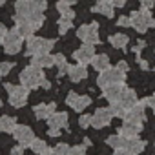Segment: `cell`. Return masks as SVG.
Segmentation results:
<instances>
[{"mask_svg": "<svg viewBox=\"0 0 155 155\" xmlns=\"http://www.w3.org/2000/svg\"><path fill=\"white\" fill-rule=\"evenodd\" d=\"M20 84L26 86V88H29V90L38 88V86H42V88H49L51 86L49 81H46L42 68H38L35 64H31V66H28V68L22 69V73H20Z\"/></svg>", "mask_w": 155, "mask_h": 155, "instance_id": "obj_1", "label": "cell"}, {"mask_svg": "<svg viewBox=\"0 0 155 155\" xmlns=\"http://www.w3.org/2000/svg\"><path fill=\"white\" fill-rule=\"evenodd\" d=\"M131 28L139 33H146L148 28H155V18L150 15V9H140V11H133L131 17Z\"/></svg>", "mask_w": 155, "mask_h": 155, "instance_id": "obj_2", "label": "cell"}, {"mask_svg": "<svg viewBox=\"0 0 155 155\" xmlns=\"http://www.w3.org/2000/svg\"><path fill=\"white\" fill-rule=\"evenodd\" d=\"M124 79H126V73H122L115 66V68H106L104 71H101L97 84H99V88H106L110 84H124Z\"/></svg>", "mask_w": 155, "mask_h": 155, "instance_id": "obj_3", "label": "cell"}, {"mask_svg": "<svg viewBox=\"0 0 155 155\" xmlns=\"http://www.w3.org/2000/svg\"><path fill=\"white\" fill-rule=\"evenodd\" d=\"M55 42L53 40H48V38H42V37H29L28 38V46H26V55L33 57V55H38V53H49L53 49Z\"/></svg>", "mask_w": 155, "mask_h": 155, "instance_id": "obj_4", "label": "cell"}, {"mask_svg": "<svg viewBox=\"0 0 155 155\" xmlns=\"http://www.w3.org/2000/svg\"><path fill=\"white\" fill-rule=\"evenodd\" d=\"M4 88L9 93V104L13 108H22L28 102L29 88H26V86H13V84H6Z\"/></svg>", "mask_w": 155, "mask_h": 155, "instance_id": "obj_5", "label": "cell"}, {"mask_svg": "<svg viewBox=\"0 0 155 155\" xmlns=\"http://www.w3.org/2000/svg\"><path fill=\"white\" fill-rule=\"evenodd\" d=\"M22 40H24V37L18 33V29L15 28V29H9L8 33H6V37H4V51L8 53V55H17L18 51H20V48H22Z\"/></svg>", "mask_w": 155, "mask_h": 155, "instance_id": "obj_6", "label": "cell"}, {"mask_svg": "<svg viewBox=\"0 0 155 155\" xmlns=\"http://www.w3.org/2000/svg\"><path fill=\"white\" fill-rule=\"evenodd\" d=\"M77 37H79L84 44H99V26L93 24H84L77 29Z\"/></svg>", "mask_w": 155, "mask_h": 155, "instance_id": "obj_7", "label": "cell"}, {"mask_svg": "<svg viewBox=\"0 0 155 155\" xmlns=\"http://www.w3.org/2000/svg\"><path fill=\"white\" fill-rule=\"evenodd\" d=\"M66 104L68 106H71L75 111H82V110H86L90 104H91V99L88 97V95H77L75 91H69L68 93V97H66Z\"/></svg>", "mask_w": 155, "mask_h": 155, "instance_id": "obj_8", "label": "cell"}, {"mask_svg": "<svg viewBox=\"0 0 155 155\" xmlns=\"http://www.w3.org/2000/svg\"><path fill=\"white\" fill-rule=\"evenodd\" d=\"M111 119H113V115H111L110 108H97L95 113L91 115V126L97 128V130L106 128V126L111 122Z\"/></svg>", "mask_w": 155, "mask_h": 155, "instance_id": "obj_9", "label": "cell"}, {"mask_svg": "<svg viewBox=\"0 0 155 155\" xmlns=\"http://www.w3.org/2000/svg\"><path fill=\"white\" fill-rule=\"evenodd\" d=\"M148 104H146V99H142L140 102H137L135 106H131L128 111H126V115H124V120H130V122H137V124H142L144 122V108H146Z\"/></svg>", "mask_w": 155, "mask_h": 155, "instance_id": "obj_10", "label": "cell"}, {"mask_svg": "<svg viewBox=\"0 0 155 155\" xmlns=\"http://www.w3.org/2000/svg\"><path fill=\"white\" fill-rule=\"evenodd\" d=\"M13 137L17 139L18 144H22V146H29V144L33 142V139H35V133H33V130H31L29 126L17 124L15 130H13Z\"/></svg>", "mask_w": 155, "mask_h": 155, "instance_id": "obj_11", "label": "cell"}, {"mask_svg": "<svg viewBox=\"0 0 155 155\" xmlns=\"http://www.w3.org/2000/svg\"><path fill=\"white\" fill-rule=\"evenodd\" d=\"M95 57V48L93 44H82V48H79L75 53H73V58L79 62V64H90Z\"/></svg>", "mask_w": 155, "mask_h": 155, "instance_id": "obj_12", "label": "cell"}, {"mask_svg": "<svg viewBox=\"0 0 155 155\" xmlns=\"http://www.w3.org/2000/svg\"><path fill=\"white\" fill-rule=\"evenodd\" d=\"M93 13H101L104 17H113L115 15V4H113V0H97V6L91 8Z\"/></svg>", "mask_w": 155, "mask_h": 155, "instance_id": "obj_13", "label": "cell"}, {"mask_svg": "<svg viewBox=\"0 0 155 155\" xmlns=\"http://www.w3.org/2000/svg\"><path fill=\"white\" fill-rule=\"evenodd\" d=\"M122 90H124V84H110V86L102 88V95H104V99H106V101L115 102V101H119V99H120Z\"/></svg>", "mask_w": 155, "mask_h": 155, "instance_id": "obj_14", "label": "cell"}, {"mask_svg": "<svg viewBox=\"0 0 155 155\" xmlns=\"http://www.w3.org/2000/svg\"><path fill=\"white\" fill-rule=\"evenodd\" d=\"M31 64H35L38 68H51V66H55V55H49V53L33 55L31 57Z\"/></svg>", "mask_w": 155, "mask_h": 155, "instance_id": "obj_15", "label": "cell"}, {"mask_svg": "<svg viewBox=\"0 0 155 155\" xmlns=\"http://www.w3.org/2000/svg\"><path fill=\"white\" fill-rule=\"evenodd\" d=\"M33 111H35V117L37 119H46L48 120L57 111V106H55V102H51V104H37L33 108Z\"/></svg>", "mask_w": 155, "mask_h": 155, "instance_id": "obj_16", "label": "cell"}, {"mask_svg": "<svg viewBox=\"0 0 155 155\" xmlns=\"http://www.w3.org/2000/svg\"><path fill=\"white\" fill-rule=\"evenodd\" d=\"M68 75H69V79L73 82H81V81H84L86 77H88V71H86L84 64H77V66H69Z\"/></svg>", "mask_w": 155, "mask_h": 155, "instance_id": "obj_17", "label": "cell"}, {"mask_svg": "<svg viewBox=\"0 0 155 155\" xmlns=\"http://www.w3.org/2000/svg\"><path fill=\"white\" fill-rule=\"evenodd\" d=\"M68 120H69V117H68V113H64V111H55L49 119H48V124H49V128H64V126H68Z\"/></svg>", "mask_w": 155, "mask_h": 155, "instance_id": "obj_18", "label": "cell"}, {"mask_svg": "<svg viewBox=\"0 0 155 155\" xmlns=\"http://www.w3.org/2000/svg\"><path fill=\"white\" fill-rule=\"evenodd\" d=\"M15 22H17V29H18V33H20L24 38H29V37L35 33V26L29 22V18H17Z\"/></svg>", "mask_w": 155, "mask_h": 155, "instance_id": "obj_19", "label": "cell"}, {"mask_svg": "<svg viewBox=\"0 0 155 155\" xmlns=\"http://www.w3.org/2000/svg\"><path fill=\"white\" fill-rule=\"evenodd\" d=\"M119 102H120L122 106H126V110H130L131 106H135V104L139 102V101H137V93H135L133 90H130V88H124L122 93H120Z\"/></svg>", "mask_w": 155, "mask_h": 155, "instance_id": "obj_20", "label": "cell"}, {"mask_svg": "<svg viewBox=\"0 0 155 155\" xmlns=\"http://www.w3.org/2000/svg\"><path fill=\"white\" fill-rule=\"evenodd\" d=\"M142 130V124H137V122H130V120H124V124L120 126V133L128 139V137H137L139 131Z\"/></svg>", "mask_w": 155, "mask_h": 155, "instance_id": "obj_21", "label": "cell"}, {"mask_svg": "<svg viewBox=\"0 0 155 155\" xmlns=\"http://www.w3.org/2000/svg\"><path fill=\"white\" fill-rule=\"evenodd\" d=\"M133 155H140L142 151H144V146H146V142L144 140H140L139 137H128L126 139V144H124Z\"/></svg>", "mask_w": 155, "mask_h": 155, "instance_id": "obj_22", "label": "cell"}, {"mask_svg": "<svg viewBox=\"0 0 155 155\" xmlns=\"http://www.w3.org/2000/svg\"><path fill=\"white\" fill-rule=\"evenodd\" d=\"M29 13H31L29 0H17V4H15V20L17 18H28Z\"/></svg>", "mask_w": 155, "mask_h": 155, "instance_id": "obj_23", "label": "cell"}, {"mask_svg": "<svg viewBox=\"0 0 155 155\" xmlns=\"http://www.w3.org/2000/svg\"><path fill=\"white\" fill-rule=\"evenodd\" d=\"M91 64H93V68L101 73V71H104L106 68H110V58H108V55H95L93 57V60H91Z\"/></svg>", "mask_w": 155, "mask_h": 155, "instance_id": "obj_24", "label": "cell"}, {"mask_svg": "<svg viewBox=\"0 0 155 155\" xmlns=\"http://www.w3.org/2000/svg\"><path fill=\"white\" fill-rule=\"evenodd\" d=\"M55 66H58V77H62V75H66L69 71V64H68V60H66V57L62 53L55 55Z\"/></svg>", "mask_w": 155, "mask_h": 155, "instance_id": "obj_25", "label": "cell"}, {"mask_svg": "<svg viewBox=\"0 0 155 155\" xmlns=\"http://www.w3.org/2000/svg\"><path fill=\"white\" fill-rule=\"evenodd\" d=\"M0 124H2V131L13 133V130L17 126V119L15 117H9V115H4V117H0Z\"/></svg>", "mask_w": 155, "mask_h": 155, "instance_id": "obj_26", "label": "cell"}, {"mask_svg": "<svg viewBox=\"0 0 155 155\" xmlns=\"http://www.w3.org/2000/svg\"><path fill=\"white\" fill-rule=\"evenodd\" d=\"M106 142H108V146H111L113 150H117V148H120V146H124V144H126V137H124L122 133L110 135V137L106 139Z\"/></svg>", "mask_w": 155, "mask_h": 155, "instance_id": "obj_27", "label": "cell"}, {"mask_svg": "<svg viewBox=\"0 0 155 155\" xmlns=\"http://www.w3.org/2000/svg\"><path fill=\"white\" fill-rule=\"evenodd\" d=\"M57 9H58V13H60L62 17L71 18V20L75 18V11L71 9V6H69V4H66V2H64V0H60V2L57 4Z\"/></svg>", "mask_w": 155, "mask_h": 155, "instance_id": "obj_28", "label": "cell"}, {"mask_svg": "<svg viewBox=\"0 0 155 155\" xmlns=\"http://www.w3.org/2000/svg\"><path fill=\"white\" fill-rule=\"evenodd\" d=\"M128 37L126 35H122V33H117V35H111L110 37V44L113 46V48H126V44H128Z\"/></svg>", "mask_w": 155, "mask_h": 155, "instance_id": "obj_29", "label": "cell"}, {"mask_svg": "<svg viewBox=\"0 0 155 155\" xmlns=\"http://www.w3.org/2000/svg\"><path fill=\"white\" fill-rule=\"evenodd\" d=\"M110 111H111V115L113 117H120V119H124V115H126V106H122L119 101H115V102H111V106H110Z\"/></svg>", "mask_w": 155, "mask_h": 155, "instance_id": "obj_30", "label": "cell"}, {"mask_svg": "<svg viewBox=\"0 0 155 155\" xmlns=\"http://www.w3.org/2000/svg\"><path fill=\"white\" fill-rule=\"evenodd\" d=\"M28 18H29V22L35 26V29H38V28L44 24V15H42V11H33V9H31V13H29Z\"/></svg>", "mask_w": 155, "mask_h": 155, "instance_id": "obj_31", "label": "cell"}, {"mask_svg": "<svg viewBox=\"0 0 155 155\" xmlns=\"http://www.w3.org/2000/svg\"><path fill=\"white\" fill-rule=\"evenodd\" d=\"M71 28H73V22H71V18H66V17H62V18L58 20V33H60V35L68 33Z\"/></svg>", "mask_w": 155, "mask_h": 155, "instance_id": "obj_32", "label": "cell"}, {"mask_svg": "<svg viewBox=\"0 0 155 155\" xmlns=\"http://www.w3.org/2000/svg\"><path fill=\"white\" fill-rule=\"evenodd\" d=\"M29 148H31L35 153H40V151H44V150L48 148V144H46L42 139H33V142L29 144Z\"/></svg>", "mask_w": 155, "mask_h": 155, "instance_id": "obj_33", "label": "cell"}, {"mask_svg": "<svg viewBox=\"0 0 155 155\" xmlns=\"http://www.w3.org/2000/svg\"><path fill=\"white\" fill-rule=\"evenodd\" d=\"M29 6H31L33 11H42L44 13V9L48 8V2L46 0H29Z\"/></svg>", "mask_w": 155, "mask_h": 155, "instance_id": "obj_34", "label": "cell"}, {"mask_svg": "<svg viewBox=\"0 0 155 155\" xmlns=\"http://www.w3.org/2000/svg\"><path fill=\"white\" fill-rule=\"evenodd\" d=\"M53 151H55V155H69V146L64 144V142H60V144H57L53 148Z\"/></svg>", "mask_w": 155, "mask_h": 155, "instance_id": "obj_35", "label": "cell"}, {"mask_svg": "<svg viewBox=\"0 0 155 155\" xmlns=\"http://www.w3.org/2000/svg\"><path fill=\"white\" fill-rule=\"evenodd\" d=\"M86 153V146L77 144V146H69V155H84Z\"/></svg>", "mask_w": 155, "mask_h": 155, "instance_id": "obj_36", "label": "cell"}, {"mask_svg": "<svg viewBox=\"0 0 155 155\" xmlns=\"http://www.w3.org/2000/svg\"><path fill=\"white\" fill-rule=\"evenodd\" d=\"M13 66H15L13 62H2V64H0V79H2L4 75H8V73L11 71V69H13Z\"/></svg>", "mask_w": 155, "mask_h": 155, "instance_id": "obj_37", "label": "cell"}, {"mask_svg": "<svg viewBox=\"0 0 155 155\" xmlns=\"http://www.w3.org/2000/svg\"><path fill=\"white\" fill-rule=\"evenodd\" d=\"M79 126H81V128H88V126H91V115L84 113V115L79 119Z\"/></svg>", "mask_w": 155, "mask_h": 155, "instance_id": "obj_38", "label": "cell"}, {"mask_svg": "<svg viewBox=\"0 0 155 155\" xmlns=\"http://www.w3.org/2000/svg\"><path fill=\"white\" fill-rule=\"evenodd\" d=\"M113 155H133V153H131L126 146H120V148H117V150H115V153H113Z\"/></svg>", "mask_w": 155, "mask_h": 155, "instance_id": "obj_39", "label": "cell"}, {"mask_svg": "<svg viewBox=\"0 0 155 155\" xmlns=\"http://www.w3.org/2000/svg\"><path fill=\"white\" fill-rule=\"evenodd\" d=\"M117 24L122 26V28H128V26H131V20H130V17H120Z\"/></svg>", "mask_w": 155, "mask_h": 155, "instance_id": "obj_40", "label": "cell"}, {"mask_svg": "<svg viewBox=\"0 0 155 155\" xmlns=\"http://www.w3.org/2000/svg\"><path fill=\"white\" fill-rule=\"evenodd\" d=\"M153 4H155V0H140L142 9H150V8H153Z\"/></svg>", "mask_w": 155, "mask_h": 155, "instance_id": "obj_41", "label": "cell"}, {"mask_svg": "<svg viewBox=\"0 0 155 155\" xmlns=\"http://www.w3.org/2000/svg\"><path fill=\"white\" fill-rule=\"evenodd\" d=\"M24 148H26V146H22V144H20V146H15V148L11 150V155H24Z\"/></svg>", "mask_w": 155, "mask_h": 155, "instance_id": "obj_42", "label": "cell"}, {"mask_svg": "<svg viewBox=\"0 0 155 155\" xmlns=\"http://www.w3.org/2000/svg\"><path fill=\"white\" fill-rule=\"evenodd\" d=\"M117 68H119V69H120L122 73H128V69H130V66H128V64H126L124 60H120V62L117 64Z\"/></svg>", "mask_w": 155, "mask_h": 155, "instance_id": "obj_43", "label": "cell"}, {"mask_svg": "<svg viewBox=\"0 0 155 155\" xmlns=\"http://www.w3.org/2000/svg\"><path fill=\"white\" fill-rule=\"evenodd\" d=\"M146 104H148V106H150V108L153 110V113H155V95L148 97V99H146Z\"/></svg>", "mask_w": 155, "mask_h": 155, "instance_id": "obj_44", "label": "cell"}, {"mask_svg": "<svg viewBox=\"0 0 155 155\" xmlns=\"http://www.w3.org/2000/svg\"><path fill=\"white\" fill-rule=\"evenodd\" d=\"M6 33H8V29H6V26L4 24H0V44L4 42V37H6Z\"/></svg>", "mask_w": 155, "mask_h": 155, "instance_id": "obj_45", "label": "cell"}, {"mask_svg": "<svg viewBox=\"0 0 155 155\" xmlns=\"http://www.w3.org/2000/svg\"><path fill=\"white\" fill-rule=\"evenodd\" d=\"M48 135H49V137H58V135H60V130H58V128H49Z\"/></svg>", "mask_w": 155, "mask_h": 155, "instance_id": "obj_46", "label": "cell"}, {"mask_svg": "<svg viewBox=\"0 0 155 155\" xmlns=\"http://www.w3.org/2000/svg\"><path fill=\"white\" fill-rule=\"evenodd\" d=\"M126 2H128V0H113L115 8H124V6H126Z\"/></svg>", "mask_w": 155, "mask_h": 155, "instance_id": "obj_47", "label": "cell"}, {"mask_svg": "<svg viewBox=\"0 0 155 155\" xmlns=\"http://www.w3.org/2000/svg\"><path fill=\"white\" fill-rule=\"evenodd\" d=\"M38 155H55V151H53V148H49V146H48V148H46L44 151H40Z\"/></svg>", "mask_w": 155, "mask_h": 155, "instance_id": "obj_48", "label": "cell"}, {"mask_svg": "<svg viewBox=\"0 0 155 155\" xmlns=\"http://www.w3.org/2000/svg\"><path fill=\"white\" fill-rule=\"evenodd\" d=\"M139 64H140L142 69H148V62H146V60H140V57H139Z\"/></svg>", "mask_w": 155, "mask_h": 155, "instance_id": "obj_49", "label": "cell"}, {"mask_svg": "<svg viewBox=\"0 0 155 155\" xmlns=\"http://www.w3.org/2000/svg\"><path fill=\"white\" fill-rule=\"evenodd\" d=\"M64 2H66V4H69V6H73V4L77 2V0H64Z\"/></svg>", "mask_w": 155, "mask_h": 155, "instance_id": "obj_50", "label": "cell"}, {"mask_svg": "<svg viewBox=\"0 0 155 155\" xmlns=\"http://www.w3.org/2000/svg\"><path fill=\"white\" fill-rule=\"evenodd\" d=\"M2 4H6V0H0V6H2Z\"/></svg>", "mask_w": 155, "mask_h": 155, "instance_id": "obj_51", "label": "cell"}, {"mask_svg": "<svg viewBox=\"0 0 155 155\" xmlns=\"http://www.w3.org/2000/svg\"><path fill=\"white\" fill-rule=\"evenodd\" d=\"M0 108H2V99H0Z\"/></svg>", "mask_w": 155, "mask_h": 155, "instance_id": "obj_52", "label": "cell"}, {"mask_svg": "<svg viewBox=\"0 0 155 155\" xmlns=\"http://www.w3.org/2000/svg\"><path fill=\"white\" fill-rule=\"evenodd\" d=\"M0 133H2V124H0Z\"/></svg>", "mask_w": 155, "mask_h": 155, "instance_id": "obj_53", "label": "cell"}]
</instances>
